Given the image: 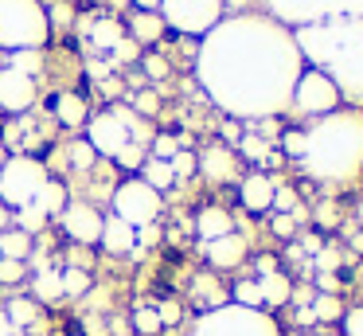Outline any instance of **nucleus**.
Here are the masks:
<instances>
[{
	"label": "nucleus",
	"mask_w": 363,
	"mask_h": 336,
	"mask_svg": "<svg viewBox=\"0 0 363 336\" xmlns=\"http://www.w3.org/2000/svg\"><path fill=\"white\" fill-rule=\"evenodd\" d=\"M305 59L285 23L266 12L223 16L196 51V78L203 94L238 121H262L289 109Z\"/></svg>",
	"instance_id": "nucleus-1"
},
{
	"label": "nucleus",
	"mask_w": 363,
	"mask_h": 336,
	"mask_svg": "<svg viewBox=\"0 0 363 336\" xmlns=\"http://www.w3.org/2000/svg\"><path fill=\"white\" fill-rule=\"evenodd\" d=\"M305 67L324 70L340 98L363 106V20H320L293 28Z\"/></svg>",
	"instance_id": "nucleus-2"
},
{
	"label": "nucleus",
	"mask_w": 363,
	"mask_h": 336,
	"mask_svg": "<svg viewBox=\"0 0 363 336\" xmlns=\"http://www.w3.org/2000/svg\"><path fill=\"white\" fill-rule=\"evenodd\" d=\"M297 161L316 184H352L363 172V114L359 109H332V114L316 117L305 129V148Z\"/></svg>",
	"instance_id": "nucleus-3"
},
{
	"label": "nucleus",
	"mask_w": 363,
	"mask_h": 336,
	"mask_svg": "<svg viewBox=\"0 0 363 336\" xmlns=\"http://www.w3.org/2000/svg\"><path fill=\"white\" fill-rule=\"evenodd\" d=\"M152 137L157 133L149 129V121L141 114H133L129 106H110L102 114H94L86 125V145L98 156H110V161H118V153L129 145H141V148L152 145Z\"/></svg>",
	"instance_id": "nucleus-4"
},
{
	"label": "nucleus",
	"mask_w": 363,
	"mask_h": 336,
	"mask_svg": "<svg viewBox=\"0 0 363 336\" xmlns=\"http://www.w3.org/2000/svg\"><path fill=\"white\" fill-rule=\"evenodd\" d=\"M51 16L40 0H0V47L4 51H43Z\"/></svg>",
	"instance_id": "nucleus-5"
},
{
	"label": "nucleus",
	"mask_w": 363,
	"mask_h": 336,
	"mask_svg": "<svg viewBox=\"0 0 363 336\" xmlns=\"http://www.w3.org/2000/svg\"><path fill=\"white\" fill-rule=\"evenodd\" d=\"M191 336H281L277 320L262 309H246V305H215L196 320Z\"/></svg>",
	"instance_id": "nucleus-6"
},
{
	"label": "nucleus",
	"mask_w": 363,
	"mask_h": 336,
	"mask_svg": "<svg viewBox=\"0 0 363 336\" xmlns=\"http://www.w3.org/2000/svg\"><path fill=\"white\" fill-rule=\"evenodd\" d=\"M262 8L289 31L320 20H363V0H262Z\"/></svg>",
	"instance_id": "nucleus-7"
},
{
	"label": "nucleus",
	"mask_w": 363,
	"mask_h": 336,
	"mask_svg": "<svg viewBox=\"0 0 363 336\" xmlns=\"http://www.w3.org/2000/svg\"><path fill=\"white\" fill-rule=\"evenodd\" d=\"M48 168H43V161H35V156H9V161L0 164V203L4 207H24V203L35 200V192H40L43 184H48Z\"/></svg>",
	"instance_id": "nucleus-8"
},
{
	"label": "nucleus",
	"mask_w": 363,
	"mask_h": 336,
	"mask_svg": "<svg viewBox=\"0 0 363 336\" xmlns=\"http://www.w3.org/2000/svg\"><path fill=\"white\" fill-rule=\"evenodd\" d=\"M157 12L164 20V28L180 31V36H199V39L227 16L223 0H160Z\"/></svg>",
	"instance_id": "nucleus-9"
},
{
	"label": "nucleus",
	"mask_w": 363,
	"mask_h": 336,
	"mask_svg": "<svg viewBox=\"0 0 363 336\" xmlns=\"http://www.w3.org/2000/svg\"><path fill=\"white\" fill-rule=\"evenodd\" d=\"M160 207H164L160 192H157V188H149L141 176H133V180H125V184H118V192H113V215L125 219L133 231H137V227L157 223Z\"/></svg>",
	"instance_id": "nucleus-10"
},
{
	"label": "nucleus",
	"mask_w": 363,
	"mask_h": 336,
	"mask_svg": "<svg viewBox=\"0 0 363 336\" xmlns=\"http://www.w3.org/2000/svg\"><path fill=\"white\" fill-rule=\"evenodd\" d=\"M340 102L344 98H340V90L332 86V78L324 75V70L305 67L297 78V86H293L289 106L301 109V114H308V117H324V114H332V109H340Z\"/></svg>",
	"instance_id": "nucleus-11"
},
{
	"label": "nucleus",
	"mask_w": 363,
	"mask_h": 336,
	"mask_svg": "<svg viewBox=\"0 0 363 336\" xmlns=\"http://www.w3.org/2000/svg\"><path fill=\"white\" fill-rule=\"evenodd\" d=\"M59 223H63L67 239L82 242V246L98 242V234H102V215H98V207H90V203H67V207L59 211Z\"/></svg>",
	"instance_id": "nucleus-12"
},
{
	"label": "nucleus",
	"mask_w": 363,
	"mask_h": 336,
	"mask_svg": "<svg viewBox=\"0 0 363 336\" xmlns=\"http://www.w3.org/2000/svg\"><path fill=\"white\" fill-rule=\"evenodd\" d=\"M32 102H35V78L20 75L12 67L0 70V109L24 114V109H32Z\"/></svg>",
	"instance_id": "nucleus-13"
},
{
	"label": "nucleus",
	"mask_w": 363,
	"mask_h": 336,
	"mask_svg": "<svg viewBox=\"0 0 363 336\" xmlns=\"http://www.w3.org/2000/svg\"><path fill=\"white\" fill-rule=\"evenodd\" d=\"M246 250H250V246H246V239L238 231L203 242V254H207V262H211L215 270H235V266H242L246 262Z\"/></svg>",
	"instance_id": "nucleus-14"
},
{
	"label": "nucleus",
	"mask_w": 363,
	"mask_h": 336,
	"mask_svg": "<svg viewBox=\"0 0 363 336\" xmlns=\"http://www.w3.org/2000/svg\"><path fill=\"white\" fill-rule=\"evenodd\" d=\"M98 242H102L106 254L125 258V254H133V250H137V231L125 223V219L110 215V219H102V234H98Z\"/></svg>",
	"instance_id": "nucleus-15"
},
{
	"label": "nucleus",
	"mask_w": 363,
	"mask_h": 336,
	"mask_svg": "<svg viewBox=\"0 0 363 336\" xmlns=\"http://www.w3.org/2000/svg\"><path fill=\"white\" fill-rule=\"evenodd\" d=\"M274 176H266V172H250V176L242 180V188H238V200H242L246 211H269V203H274Z\"/></svg>",
	"instance_id": "nucleus-16"
},
{
	"label": "nucleus",
	"mask_w": 363,
	"mask_h": 336,
	"mask_svg": "<svg viewBox=\"0 0 363 336\" xmlns=\"http://www.w3.org/2000/svg\"><path fill=\"white\" fill-rule=\"evenodd\" d=\"M199 172H203L207 180H215V184H223V180L235 176V156H230L227 145H211L203 156H199Z\"/></svg>",
	"instance_id": "nucleus-17"
},
{
	"label": "nucleus",
	"mask_w": 363,
	"mask_h": 336,
	"mask_svg": "<svg viewBox=\"0 0 363 336\" xmlns=\"http://www.w3.org/2000/svg\"><path fill=\"white\" fill-rule=\"evenodd\" d=\"M230 231H235V219H230V211H223V207H203L196 215V234L203 242L223 239V234H230Z\"/></svg>",
	"instance_id": "nucleus-18"
},
{
	"label": "nucleus",
	"mask_w": 363,
	"mask_h": 336,
	"mask_svg": "<svg viewBox=\"0 0 363 336\" xmlns=\"http://www.w3.org/2000/svg\"><path fill=\"white\" fill-rule=\"evenodd\" d=\"M160 36H164L160 12H133L129 16V39H133V43H157Z\"/></svg>",
	"instance_id": "nucleus-19"
},
{
	"label": "nucleus",
	"mask_w": 363,
	"mask_h": 336,
	"mask_svg": "<svg viewBox=\"0 0 363 336\" xmlns=\"http://www.w3.org/2000/svg\"><path fill=\"white\" fill-rule=\"evenodd\" d=\"M28 254H32V234H24L20 227L0 231V258H16V262H24Z\"/></svg>",
	"instance_id": "nucleus-20"
},
{
	"label": "nucleus",
	"mask_w": 363,
	"mask_h": 336,
	"mask_svg": "<svg viewBox=\"0 0 363 336\" xmlns=\"http://www.w3.org/2000/svg\"><path fill=\"white\" fill-rule=\"evenodd\" d=\"M32 203L51 219V215H59V211L67 207V188L59 184V180H48V184H43L40 192H35V200H32Z\"/></svg>",
	"instance_id": "nucleus-21"
},
{
	"label": "nucleus",
	"mask_w": 363,
	"mask_h": 336,
	"mask_svg": "<svg viewBox=\"0 0 363 336\" xmlns=\"http://www.w3.org/2000/svg\"><path fill=\"white\" fill-rule=\"evenodd\" d=\"M32 289H35V297H40V301H59V297H63V273L51 270V266H40Z\"/></svg>",
	"instance_id": "nucleus-22"
},
{
	"label": "nucleus",
	"mask_w": 363,
	"mask_h": 336,
	"mask_svg": "<svg viewBox=\"0 0 363 336\" xmlns=\"http://www.w3.org/2000/svg\"><path fill=\"white\" fill-rule=\"evenodd\" d=\"M258 289H262V305H285L289 301V278L285 273H266L258 278Z\"/></svg>",
	"instance_id": "nucleus-23"
},
{
	"label": "nucleus",
	"mask_w": 363,
	"mask_h": 336,
	"mask_svg": "<svg viewBox=\"0 0 363 336\" xmlns=\"http://www.w3.org/2000/svg\"><path fill=\"white\" fill-rule=\"evenodd\" d=\"M35 313H40L35 301H28V297H12L9 309H4V317H9V325L20 332V328H35Z\"/></svg>",
	"instance_id": "nucleus-24"
},
{
	"label": "nucleus",
	"mask_w": 363,
	"mask_h": 336,
	"mask_svg": "<svg viewBox=\"0 0 363 336\" xmlns=\"http://www.w3.org/2000/svg\"><path fill=\"white\" fill-rule=\"evenodd\" d=\"M55 117L63 125H82L86 121V102H82L79 94H59L55 98Z\"/></svg>",
	"instance_id": "nucleus-25"
},
{
	"label": "nucleus",
	"mask_w": 363,
	"mask_h": 336,
	"mask_svg": "<svg viewBox=\"0 0 363 336\" xmlns=\"http://www.w3.org/2000/svg\"><path fill=\"white\" fill-rule=\"evenodd\" d=\"M141 180H145V184H149V188H157V192H160V188H172V164H168V161H157V156H145V164H141Z\"/></svg>",
	"instance_id": "nucleus-26"
},
{
	"label": "nucleus",
	"mask_w": 363,
	"mask_h": 336,
	"mask_svg": "<svg viewBox=\"0 0 363 336\" xmlns=\"http://www.w3.org/2000/svg\"><path fill=\"white\" fill-rule=\"evenodd\" d=\"M90 39H94V47H102V51H113L118 39H125V31H121V23H113V20H98L94 28H90Z\"/></svg>",
	"instance_id": "nucleus-27"
},
{
	"label": "nucleus",
	"mask_w": 363,
	"mask_h": 336,
	"mask_svg": "<svg viewBox=\"0 0 363 336\" xmlns=\"http://www.w3.org/2000/svg\"><path fill=\"white\" fill-rule=\"evenodd\" d=\"M59 273H63V297L90 293V273L82 270V266H67V270H59Z\"/></svg>",
	"instance_id": "nucleus-28"
},
{
	"label": "nucleus",
	"mask_w": 363,
	"mask_h": 336,
	"mask_svg": "<svg viewBox=\"0 0 363 336\" xmlns=\"http://www.w3.org/2000/svg\"><path fill=\"white\" fill-rule=\"evenodd\" d=\"M12 59H9V67L12 70H20V75H28V78H35L40 75V67H43V51H9Z\"/></svg>",
	"instance_id": "nucleus-29"
},
{
	"label": "nucleus",
	"mask_w": 363,
	"mask_h": 336,
	"mask_svg": "<svg viewBox=\"0 0 363 336\" xmlns=\"http://www.w3.org/2000/svg\"><path fill=\"white\" fill-rule=\"evenodd\" d=\"M43 223H48V215H43L35 203H24V207H16V227L24 234H35V231H43Z\"/></svg>",
	"instance_id": "nucleus-30"
},
{
	"label": "nucleus",
	"mask_w": 363,
	"mask_h": 336,
	"mask_svg": "<svg viewBox=\"0 0 363 336\" xmlns=\"http://www.w3.org/2000/svg\"><path fill=\"white\" fill-rule=\"evenodd\" d=\"M235 305H246V309H262V289L258 278H246L235 286Z\"/></svg>",
	"instance_id": "nucleus-31"
},
{
	"label": "nucleus",
	"mask_w": 363,
	"mask_h": 336,
	"mask_svg": "<svg viewBox=\"0 0 363 336\" xmlns=\"http://www.w3.org/2000/svg\"><path fill=\"white\" fill-rule=\"evenodd\" d=\"M238 148H242L246 161H266V156H269V141H266V137H258V133H242Z\"/></svg>",
	"instance_id": "nucleus-32"
},
{
	"label": "nucleus",
	"mask_w": 363,
	"mask_h": 336,
	"mask_svg": "<svg viewBox=\"0 0 363 336\" xmlns=\"http://www.w3.org/2000/svg\"><path fill=\"white\" fill-rule=\"evenodd\" d=\"M313 317H316V320H336V317H344L336 293H320V297H316V301H313Z\"/></svg>",
	"instance_id": "nucleus-33"
},
{
	"label": "nucleus",
	"mask_w": 363,
	"mask_h": 336,
	"mask_svg": "<svg viewBox=\"0 0 363 336\" xmlns=\"http://www.w3.org/2000/svg\"><path fill=\"white\" fill-rule=\"evenodd\" d=\"M176 153H180V137H168V133H157V137H152V156H157V161H172Z\"/></svg>",
	"instance_id": "nucleus-34"
},
{
	"label": "nucleus",
	"mask_w": 363,
	"mask_h": 336,
	"mask_svg": "<svg viewBox=\"0 0 363 336\" xmlns=\"http://www.w3.org/2000/svg\"><path fill=\"white\" fill-rule=\"evenodd\" d=\"M269 207H277V215H297V192L293 188H274V203Z\"/></svg>",
	"instance_id": "nucleus-35"
},
{
	"label": "nucleus",
	"mask_w": 363,
	"mask_h": 336,
	"mask_svg": "<svg viewBox=\"0 0 363 336\" xmlns=\"http://www.w3.org/2000/svg\"><path fill=\"white\" fill-rule=\"evenodd\" d=\"M133 328H137V332H157V328H164V325H160V313L157 309H137L133 313Z\"/></svg>",
	"instance_id": "nucleus-36"
},
{
	"label": "nucleus",
	"mask_w": 363,
	"mask_h": 336,
	"mask_svg": "<svg viewBox=\"0 0 363 336\" xmlns=\"http://www.w3.org/2000/svg\"><path fill=\"white\" fill-rule=\"evenodd\" d=\"M24 278V262H16V258H0V281L4 286H12V281Z\"/></svg>",
	"instance_id": "nucleus-37"
},
{
	"label": "nucleus",
	"mask_w": 363,
	"mask_h": 336,
	"mask_svg": "<svg viewBox=\"0 0 363 336\" xmlns=\"http://www.w3.org/2000/svg\"><path fill=\"white\" fill-rule=\"evenodd\" d=\"M133 114H141V117H152L157 114V94H149V90H141V94H133Z\"/></svg>",
	"instance_id": "nucleus-38"
},
{
	"label": "nucleus",
	"mask_w": 363,
	"mask_h": 336,
	"mask_svg": "<svg viewBox=\"0 0 363 336\" xmlns=\"http://www.w3.org/2000/svg\"><path fill=\"white\" fill-rule=\"evenodd\" d=\"M168 164H172V176H188V172H196V156H191L188 148H180Z\"/></svg>",
	"instance_id": "nucleus-39"
},
{
	"label": "nucleus",
	"mask_w": 363,
	"mask_h": 336,
	"mask_svg": "<svg viewBox=\"0 0 363 336\" xmlns=\"http://www.w3.org/2000/svg\"><path fill=\"white\" fill-rule=\"evenodd\" d=\"M118 164H121V168H141V164H145V148H141V145L121 148V153H118Z\"/></svg>",
	"instance_id": "nucleus-40"
},
{
	"label": "nucleus",
	"mask_w": 363,
	"mask_h": 336,
	"mask_svg": "<svg viewBox=\"0 0 363 336\" xmlns=\"http://www.w3.org/2000/svg\"><path fill=\"white\" fill-rule=\"evenodd\" d=\"M281 148H285L289 156H301V148H305V133H297V129L281 133Z\"/></svg>",
	"instance_id": "nucleus-41"
},
{
	"label": "nucleus",
	"mask_w": 363,
	"mask_h": 336,
	"mask_svg": "<svg viewBox=\"0 0 363 336\" xmlns=\"http://www.w3.org/2000/svg\"><path fill=\"white\" fill-rule=\"evenodd\" d=\"M110 55H113V63H129V59H137V43L125 36V39H118V47Z\"/></svg>",
	"instance_id": "nucleus-42"
},
{
	"label": "nucleus",
	"mask_w": 363,
	"mask_h": 336,
	"mask_svg": "<svg viewBox=\"0 0 363 336\" xmlns=\"http://www.w3.org/2000/svg\"><path fill=\"white\" fill-rule=\"evenodd\" d=\"M71 161H74V168H90V161H94V148H90L86 141H79V145L71 148Z\"/></svg>",
	"instance_id": "nucleus-43"
},
{
	"label": "nucleus",
	"mask_w": 363,
	"mask_h": 336,
	"mask_svg": "<svg viewBox=\"0 0 363 336\" xmlns=\"http://www.w3.org/2000/svg\"><path fill=\"white\" fill-rule=\"evenodd\" d=\"M344 332L347 336H363V309H347L344 313Z\"/></svg>",
	"instance_id": "nucleus-44"
},
{
	"label": "nucleus",
	"mask_w": 363,
	"mask_h": 336,
	"mask_svg": "<svg viewBox=\"0 0 363 336\" xmlns=\"http://www.w3.org/2000/svg\"><path fill=\"white\" fill-rule=\"evenodd\" d=\"M145 75H149V78H164L168 75V63L164 59H160V55H145Z\"/></svg>",
	"instance_id": "nucleus-45"
},
{
	"label": "nucleus",
	"mask_w": 363,
	"mask_h": 336,
	"mask_svg": "<svg viewBox=\"0 0 363 336\" xmlns=\"http://www.w3.org/2000/svg\"><path fill=\"white\" fill-rule=\"evenodd\" d=\"M336 262H340L336 246H320V250H316V266H324V270H336Z\"/></svg>",
	"instance_id": "nucleus-46"
},
{
	"label": "nucleus",
	"mask_w": 363,
	"mask_h": 336,
	"mask_svg": "<svg viewBox=\"0 0 363 336\" xmlns=\"http://www.w3.org/2000/svg\"><path fill=\"white\" fill-rule=\"evenodd\" d=\"M293 231H297V223H293V215H274V234H281V239H289Z\"/></svg>",
	"instance_id": "nucleus-47"
},
{
	"label": "nucleus",
	"mask_w": 363,
	"mask_h": 336,
	"mask_svg": "<svg viewBox=\"0 0 363 336\" xmlns=\"http://www.w3.org/2000/svg\"><path fill=\"white\" fill-rule=\"evenodd\" d=\"M157 239H160L157 223H149V227H137V246H152Z\"/></svg>",
	"instance_id": "nucleus-48"
},
{
	"label": "nucleus",
	"mask_w": 363,
	"mask_h": 336,
	"mask_svg": "<svg viewBox=\"0 0 363 336\" xmlns=\"http://www.w3.org/2000/svg\"><path fill=\"white\" fill-rule=\"evenodd\" d=\"M160 325H176V320H180V305H172V301H168V305H160Z\"/></svg>",
	"instance_id": "nucleus-49"
},
{
	"label": "nucleus",
	"mask_w": 363,
	"mask_h": 336,
	"mask_svg": "<svg viewBox=\"0 0 363 336\" xmlns=\"http://www.w3.org/2000/svg\"><path fill=\"white\" fill-rule=\"evenodd\" d=\"M246 4H250V0H223V12L238 16V12H246Z\"/></svg>",
	"instance_id": "nucleus-50"
},
{
	"label": "nucleus",
	"mask_w": 363,
	"mask_h": 336,
	"mask_svg": "<svg viewBox=\"0 0 363 336\" xmlns=\"http://www.w3.org/2000/svg\"><path fill=\"white\" fill-rule=\"evenodd\" d=\"M223 137L230 141V145H238V141H242V133H238V125L230 121V125H223Z\"/></svg>",
	"instance_id": "nucleus-51"
},
{
	"label": "nucleus",
	"mask_w": 363,
	"mask_h": 336,
	"mask_svg": "<svg viewBox=\"0 0 363 336\" xmlns=\"http://www.w3.org/2000/svg\"><path fill=\"white\" fill-rule=\"evenodd\" d=\"M316 286H320L324 293H332V289H336V278H332V273H320V278H316Z\"/></svg>",
	"instance_id": "nucleus-52"
},
{
	"label": "nucleus",
	"mask_w": 363,
	"mask_h": 336,
	"mask_svg": "<svg viewBox=\"0 0 363 336\" xmlns=\"http://www.w3.org/2000/svg\"><path fill=\"white\" fill-rule=\"evenodd\" d=\"M0 336H16V328L9 325V317H4V309H0Z\"/></svg>",
	"instance_id": "nucleus-53"
},
{
	"label": "nucleus",
	"mask_w": 363,
	"mask_h": 336,
	"mask_svg": "<svg viewBox=\"0 0 363 336\" xmlns=\"http://www.w3.org/2000/svg\"><path fill=\"white\" fill-rule=\"evenodd\" d=\"M9 223H12V211L0 203V231H9Z\"/></svg>",
	"instance_id": "nucleus-54"
},
{
	"label": "nucleus",
	"mask_w": 363,
	"mask_h": 336,
	"mask_svg": "<svg viewBox=\"0 0 363 336\" xmlns=\"http://www.w3.org/2000/svg\"><path fill=\"white\" fill-rule=\"evenodd\" d=\"M258 270H262V278H266V273H274V258H258Z\"/></svg>",
	"instance_id": "nucleus-55"
},
{
	"label": "nucleus",
	"mask_w": 363,
	"mask_h": 336,
	"mask_svg": "<svg viewBox=\"0 0 363 336\" xmlns=\"http://www.w3.org/2000/svg\"><path fill=\"white\" fill-rule=\"evenodd\" d=\"M137 8H141V12H157L160 0H137Z\"/></svg>",
	"instance_id": "nucleus-56"
},
{
	"label": "nucleus",
	"mask_w": 363,
	"mask_h": 336,
	"mask_svg": "<svg viewBox=\"0 0 363 336\" xmlns=\"http://www.w3.org/2000/svg\"><path fill=\"white\" fill-rule=\"evenodd\" d=\"M359 223H363V203H359Z\"/></svg>",
	"instance_id": "nucleus-57"
}]
</instances>
